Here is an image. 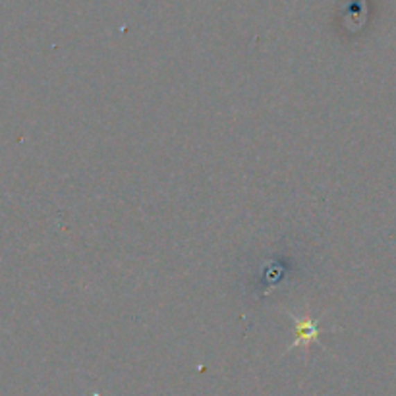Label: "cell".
Returning a JSON list of instances; mask_svg holds the SVG:
<instances>
[{
    "instance_id": "obj_1",
    "label": "cell",
    "mask_w": 396,
    "mask_h": 396,
    "mask_svg": "<svg viewBox=\"0 0 396 396\" xmlns=\"http://www.w3.org/2000/svg\"><path fill=\"white\" fill-rule=\"evenodd\" d=\"M298 321V341L292 346H298V344H307L311 343V341H317V325L313 321H309L307 317L304 319H296Z\"/></svg>"
}]
</instances>
